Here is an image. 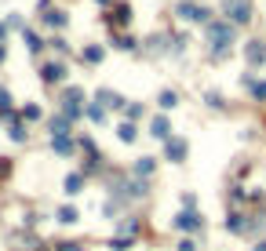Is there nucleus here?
I'll use <instances>...</instances> for the list:
<instances>
[{"instance_id": "obj_1", "label": "nucleus", "mask_w": 266, "mask_h": 251, "mask_svg": "<svg viewBox=\"0 0 266 251\" xmlns=\"http://www.w3.org/2000/svg\"><path fill=\"white\" fill-rule=\"evenodd\" d=\"M230 40H233V29H230V22H215V26H212V44H215V51H223Z\"/></svg>"}, {"instance_id": "obj_2", "label": "nucleus", "mask_w": 266, "mask_h": 251, "mask_svg": "<svg viewBox=\"0 0 266 251\" xmlns=\"http://www.w3.org/2000/svg\"><path fill=\"white\" fill-rule=\"evenodd\" d=\"M179 15H182V19H190V22H205V19H208V11H205V8H197V4H182Z\"/></svg>"}, {"instance_id": "obj_3", "label": "nucleus", "mask_w": 266, "mask_h": 251, "mask_svg": "<svg viewBox=\"0 0 266 251\" xmlns=\"http://www.w3.org/2000/svg\"><path fill=\"white\" fill-rule=\"evenodd\" d=\"M175 226H179V229H201V218H197L193 211H182V215L175 218Z\"/></svg>"}, {"instance_id": "obj_4", "label": "nucleus", "mask_w": 266, "mask_h": 251, "mask_svg": "<svg viewBox=\"0 0 266 251\" xmlns=\"http://www.w3.org/2000/svg\"><path fill=\"white\" fill-rule=\"evenodd\" d=\"M230 11H233V22H248V0H233Z\"/></svg>"}, {"instance_id": "obj_5", "label": "nucleus", "mask_w": 266, "mask_h": 251, "mask_svg": "<svg viewBox=\"0 0 266 251\" xmlns=\"http://www.w3.org/2000/svg\"><path fill=\"white\" fill-rule=\"evenodd\" d=\"M182 156H186V142H182V138L168 142V160H182Z\"/></svg>"}, {"instance_id": "obj_6", "label": "nucleus", "mask_w": 266, "mask_h": 251, "mask_svg": "<svg viewBox=\"0 0 266 251\" xmlns=\"http://www.w3.org/2000/svg\"><path fill=\"white\" fill-rule=\"evenodd\" d=\"M44 80H48V84L62 80V66H58V62H51V66H44Z\"/></svg>"}, {"instance_id": "obj_7", "label": "nucleus", "mask_w": 266, "mask_h": 251, "mask_svg": "<svg viewBox=\"0 0 266 251\" xmlns=\"http://www.w3.org/2000/svg\"><path fill=\"white\" fill-rule=\"evenodd\" d=\"M81 186H84L81 175H70V179H66V193H81Z\"/></svg>"}, {"instance_id": "obj_8", "label": "nucleus", "mask_w": 266, "mask_h": 251, "mask_svg": "<svg viewBox=\"0 0 266 251\" xmlns=\"http://www.w3.org/2000/svg\"><path fill=\"white\" fill-rule=\"evenodd\" d=\"M153 135H157V138H168V120H164V117L153 120Z\"/></svg>"}, {"instance_id": "obj_9", "label": "nucleus", "mask_w": 266, "mask_h": 251, "mask_svg": "<svg viewBox=\"0 0 266 251\" xmlns=\"http://www.w3.org/2000/svg\"><path fill=\"white\" fill-rule=\"evenodd\" d=\"M248 62H266V48H248Z\"/></svg>"}, {"instance_id": "obj_10", "label": "nucleus", "mask_w": 266, "mask_h": 251, "mask_svg": "<svg viewBox=\"0 0 266 251\" xmlns=\"http://www.w3.org/2000/svg\"><path fill=\"white\" fill-rule=\"evenodd\" d=\"M44 19H48V26H62V22H66V15H62V11H51V15H44Z\"/></svg>"}, {"instance_id": "obj_11", "label": "nucleus", "mask_w": 266, "mask_h": 251, "mask_svg": "<svg viewBox=\"0 0 266 251\" xmlns=\"http://www.w3.org/2000/svg\"><path fill=\"white\" fill-rule=\"evenodd\" d=\"M135 171H139V175H150V171H153V160H146V156H143V160L135 164Z\"/></svg>"}, {"instance_id": "obj_12", "label": "nucleus", "mask_w": 266, "mask_h": 251, "mask_svg": "<svg viewBox=\"0 0 266 251\" xmlns=\"http://www.w3.org/2000/svg\"><path fill=\"white\" fill-rule=\"evenodd\" d=\"M120 138H124V142H131V138H135V128H131V124H120Z\"/></svg>"}, {"instance_id": "obj_13", "label": "nucleus", "mask_w": 266, "mask_h": 251, "mask_svg": "<svg viewBox=\"0 0 266 251\" xmlns=\"http://www.w3.org/2000/svg\"><path fill=\"white\" fill-rule=\"evenodd\" d=\"M51 142H55L58 153H70V138H66V135H62V138H51Z\"/></svg>"}, {"instance_id": "obj_14", "label": "nucleus", "mask_w": 266, "mask_h": 251, "mask_svg": "<svg viewBox=\"0 0 266 251\" xmlns=\"http://www.w3.org/2000/svg\"><path fill=\"white\" fill-rule=\"evenodd\" d=\"M58 218H62V222H77V211H73V208H62Z\"/></svg>"}, {"instance_id": "obj_15", "label": "nucleus", "mask_w": 266, "mask_h": 251, "mask_svg": "<svg viewBox=\"0 0 266 251\" xmlns=\"http://www.w3.org/2000/svg\"><path fill=\"white\" fill-rule=\"evenodd\" d=\"M84 58H88V62H99V58H102V48H88Z\"/></svg>"}, {"instance_id": "obj_16", "label": "nucleus", "mask_w": 266, "mask_h": 251, "mask_svg": "<svg viewBox=\"0 0 266 251\" xmlns=\"http://www.w3.org/2000/svg\"><path fill=\"white\" fill-rule=\"evenodd\" d=\"M99 99H102L106 106H120V99H117V95H109V91H102V95H99Z\"/></svg>"}, {"instance_id": "obj_17", "label": "nucleus", "mask_w": 266, "mask_h": 251, "mask_svg": "<svg viewBox=\"0 0 266 251\" xmlns=\"http://www.w3.org/2000/svg\"><path fill=\"white\" fill-rule=\"evenodd\" d=\"M161 106L171 109V106H175V95H171V91H164V95H161Z\"/></svg>"}, {"instance_id": "obj_18", "label": "nucleus", "mask_w": 266, "mask_h": 251, "mask_svg": "<svg viewBox=\"0 0 266 251\" xmlns=\"http://www.w3.org/2000/svg\"><path fill=\"white\" fill-rule=\"evenodd\" d=\"M22 117H26V120H37V117H40V109H37V106H29V109H22Z\"/></svg>"}, {"instance_id": "obj_19", "label": "nucleus", "mask_w": 266, "mask_h": 251, "mask_svg": "<svg viewBox=\"0 0 266 251\" xmlns=\"http://www.w3.org/2000/svg\"><path fill=\"white\" fill-rule=\"evenodd\" d=\"M26 44H29V51H40V40H37L33 33H26Z\"/></svg>"}, {"instance_id": "obj_20", "label": "nucleus", "mask_w": 266, "mask_h": 251, "mask_svg": "<svg viewBox=\"0 0 266 251\" xmlns=\"http://www.w3.org/2000/svg\"><path fill=\"white\" fill-rule=\"evenodd\" d=\"M8 102H11V99H8V91H0V113H8Z\"/></svg>"}, {"instance_id": "obj_21", "label": "nucleus", "mask_w": 266, "mask_h": 251, "mask_svg": "<svg viewBox=\"0 0 266 251\" xmlns=\"http://www.w3.org/2000/svg\"><path fill=\"white\" fill-rule=\"evenodd\" d=\"M179 251H197V247H193V240H182V244H179Z\"/></svg>"}, {"instance_id": "obj_22", "label": "nucleus", "mask_w": 266, "mask_h": 251, "mask_svg": "<svg viewBox=\"0 0 266 251\" xmlns=\"http://www.w3.org/2000/svg\"><path fill=\"white\" fill-rule=\"evenodd\" d=\"M58 251H84V247H77V244H58Z\"/></svg>"}, {"instance_id": "obj_23", "label": "nucleus", "mask_w": 266, "mask_h": 251, "mask_svg": "<svg viewBox=\"0 0 266 251\" xmlns=\"http://www.w3.org/2000/svg\"><path fill=\"white\" fill-rule=\"evenodd\" d=\"M0 33H4V29H0Z\"/></svg>"}]
</instances>
